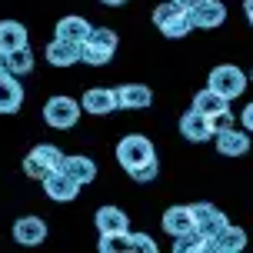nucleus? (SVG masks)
I'll use <instances>...</instances> for the list:
<instances>
[{"label":"nucleus","instance_id":"30","mask_svg":"<svg viewBox=\"0 0 253 253\" xmlns=\"http://www.w3.org/2000/svg\"><path fill=\"white\" fill-rule=\"evenodd\" d=\"M240 120H243V130H250V133H253V103H247V107H243Z\"/></svg>","mask_w":253,"mask_h":253},{"label":"nucleus","instance_id":"26","mask_svg":"<svg viewBox=\"0 0 253 253\" xmlns=\"http://www.w3.org/2000/svg\"><path fill=\"white\" fill-rule=\"evenodd\" d=\"M130 247V230L126 233H100V253H126Z\"/></svg>","mask_w":253,"mask_h":253},{"label":"nucleus","instance_id":"4","mask_svg":"<svg viewBox=\"0 0 253 253\" xmlns=\"http://www.w3.org/2000/svg\"><path fill=\"white\" fill-rule=\"evenodd\" d=\"M63 160H67V153H63L60 147H53V143H37V147L24 157V173L30 180H40V183H43L53 170H63Z\"/></svg>","mask_w":253,"mask_h":253},{"label":"nucleus","instance_id":"14","mask_svg":"<svg viewBox=\"0 0 253 253\" xmlns=\"http://www.w3.org/2000/svg\"><path fill=\"white\" fill-rule=\"evenodd\" d=\"M190 20H193V30H216L227 20V7L220 0H207L197 10H190Z\"/></svg>","mask_w":253,"mask_h":253},{"label":"nucleus","instance_id":"32","mask_svg":"<svg viewBox=\"0 0 253 253\" xmlns=\"http://www.w3.org/2000/svg\"><path fill=\"white\" fill-rule=\"evenodd\" d=\"M243 13H247V20L253 24V0H243Z\"/></svg>","mask_w":253,"mask_h":253},{"label":"nucleus","instance_id":"17","mask_svg":"<svg viewBox=\"0 0 253 253\" xmlns=\"http://www.w3.org/2000/svg\"><path fill=\"white\" fill-rule=\"evenodd\" d=\"M160 227H164V233H170V237H180V233H190L193 227V210L190 207H167L164 216H160Z\"/></svg>","mask_w":253,"mask_h":253},{"label":"nucleus","instance_id":"15","mask_svg":"<svg viewBox=\"0 0 253 253\" xmlns=\"http://www.w3.org/2000/svg\"><path fill=\"white\" fill-rule=\"evenodd\" d=\"M43 57H47L50 67H77V63H80V43H70V40L53 37L50 43H47Z\"/></svg>","mask_w":253,"mask_h":253},{"label":"nucleus","instance_id":"5","mask_svg":"<svg viewBox=\"0 0 253 253\" xmlns=\"http://www.w3.org/2000/svg\"><path fill=\"white\" fill-rule=\"evenodd\" d=\"M80 114H84L80 100L67 97V93H57V97H50V100L43 103V120H47V126H53V130H74Z\"/></svg>","mask_w":253,"mask_h":253},{"label":"nucleus","instance_id":"20","mask_svg":"<svg viewBox=\"0 0 253 253\" xmlns=\"http://www.w3.org/2000/svg\"><path fill=\"white\" fill-rule=\"evenodd\" d=\"M243 247H247V233L240 227H230V223L210 237V250L213 253H240Z\"/></svg>","mask_w":253,"mask_h":253},{"label":"nucleus","instance_id":"27","mask_svg":"<svg viewBox=\"0 0 253 253\" xmlns=\"http://www.w3.org/2000/svg\"><path fill=\"white\" fill-rule=\"evenodd\" d=\"M130 247L137 253H157V240L147 237V233H130Z\"/></svg>","mask_w":253,"mask_h":253},{"label":"nucleus","instance_id":"24","mask_svg":"<svg viewBox=\"0 0 253 253\" xmlns=\"http://www.w3.org/2000/svg\"><path fill=\"white\" fill-rule=\"evenodd\" d=\"M3 70L13 77H27L30 70H34V50L30 47H20V50H13L3 57Z\"/></svg>","mask_w":253,"mask_h":253},{"label":"nucleus","instance_id":"7","mask_svg":"<svg viewBox=\"0 0 253 253\" xmlns=\"http://www.w3.org/2000/svg\"><path fill=\"white\" fill-rule=\"evenodd\" d=\"M10 233L20 247H40V243L47 240V220H43V216H34V213L17 216Z\"/></svg>","mask_w":253,"mask_h":253},{"label":"nucleus","instance_id":"23","mask_svg":"<svg viewBox=\"0 0 253 253\" xmlns=\"http://www.w3.org/2000/svg\"><path fill=\"white\" fill-rule=\"evenodd\" d=\"M193 110H200L203 117H213V114H220V110H230V100L223 93H216L213 87H203V90L193 93Z\"/></svg>","mask_w":253,"mask_h":253},{"label":"nucleus","instance_id":"22","mask_svg":"<svg viewBox=\"0 0 253 253\" xmlns=\"http://www.w3.org/2000/svg\"><path fill=\"white\" fill-rule=\"evenodd\" d=\"M63 170H67V173H70L80 187H87V183H93V180H97V164H93L90 157H84V153L67 157V160H63Z\"/></svg>","mask_w":253,"mask_h":253},{"label":"nucleus","instance_id":"11","mask_svg":"<svg viewBox=\"0 0 253 253\" xmlns=\"http://www.w3.org/2000/svg\"><path fill=\"white\" fill-rule=\"evenodd\" d=\"M213 140H216V153L220 157H243V153L250 150V130L227 126V130L213 133Z\"/></svg>","mask_w":253,"mask_h":253},{"label":"nucleus","instance_id":"6","mask_svg":"<svg viewBox=\"0 0 253 253\" xmlns=\"http://www.w3.org/2000/svg\"><path fill=\"white\" fill-rule=\"evenodd\" d=\"M247 84H250V77L243 74L240 67H233V63H220V67H213V70H210V77H207V87H213L216 93H223L227 100L243 97Z\"/></svg>","mask_w":253,"mask_h":253},{"label":"nucleus","instance_id":"19","mask_svg":"<svg viewBox=\"0 0 253 253\" xmlns=\"http://www.w3.org/2000/svg\"><path fill=\"white\" fill-rule=\"evenodd\" d=\"M27 40L30 37H27V27L20 20H0V57L27 47Z\"/></svg>","mask_w":253,"mask_h":253},{"label":"nucleus","instance_id":"25","mask_svg":"<svg viewBox=\"0 0 253 253\" xmlns=\"http://www.w3.org/2000/svg\"><path fill=\"white\" fill-rule=\"evenodd\" d=\"M203 250H210V237H203L200 230L173 237V253H203Z\"/></svg>","mask_w":253,"mask_h":253},{"label":"nucleus","instance_id":"29","mask_svg":"<svg viewBox=\"0 0 253 253\" xmlns=\"http://www.w3.org/2000/svg\"><path fill=\"white\" fill-rule=\"evenodd\" d=\"M207 120H210V126H213V133H220V130H227V126H233V120H237V117L230 114V110H220V114L207 117Z\"/></svg>","mask_w":253,"mask_h":253},{"label":"nucleus","instance_id":"35","mask_svg":"<svg viewBox=\"0 0 253 253\" xmlns=\"http://www.w3.org/2000/svg\"><path fill=\"white\" fill-rule=\"evenodd\" d=\"M247 77H250V84H253V70H250V74H247Z\"/></svg>","mask_w":253,"mask_h":253},{"label":"nucleus","instance_id":"9","mask_svg":"<svg viewBox=\"0 0 253 253\" xmlns=\"http://www.w3.org/2000/svg\"><path fill=\"white\" fill-rule=\"evenodd\" d=\"M190 210H193V227L200 230L203 237H213V233H220L230 223L227 213L216 210L213 203H190Z\"/></svg>","mask_w":253,"mask_h":253},{"label":"nucleus","instance_id":"2","mask_svg":"<svg viewBox=\"0 0 253 253\" xmlns=\"http://www.w3.org/2000/svg\"><path fill=\"white\" fill-rule=\"evenodd\" d=\"M153 27L167 40H183L193 30V20H190V13L180 7L177 0H167V3H157L153 7Z\"/></svg>","mask_w":253,"mask_h":253},{"label":"nucleus","instance_id":"3","mask_svg":"<svg viewBox=\"0 0 253 253\" xmlns=\"http://www.w3.org/2000/svg\"><path fill=\"white\" fill-rule=\"evenodd\" d=\"M153 160H157V150H153V143L143 133H126V137H120V143H117V164L124 167L126 173H133V170L153 164Z\"/></svg>","mask_w":253,"mask_h":253},{"label":"nucleus","instance_id":"1","mask_svg":"<svg viewBox=\"0 0 253 253\" xmlns=\"http://www.w3.org/2000/svg\"><path fill=\"white\" fill-rule=\"evenodd\" d=\"M117 43H120L117 30H110V27H93L90 37L80 43V63H87V67H107L117 53Z\"/></svg>","mask_w":253,"mask_h":253},{"label":"nucleus","instance_id":"13","mask_svg":"<svg viewBox=\"0 0 253 253\" xmlns=\"http://www.w3.org/2000/svg\"><path fill=\"white\" fill-rule=\"evenodd\" d=\"M180 133H183L190 143H207V140H213V126H210V120H207L200 110L190 107L187 114L180 117Z\"/></svg>","mask_w":253,"mask_h":253},{"label":"nucleus","instance_id":"8","mask_svg":"<svg viewBox=\"0 0 253 253\" xmlns=\"http://www.w3.org/2000/svg\"><path fill=\"white\" fill-rule=\"evenodd\" d=\"M43 193H47L53 203H74L77 193H80V183H77L67 170H53L50 177L43 180Z\"/></svg>","mask_w":253,"mask_h":253},{"label":"nucleus","instance_id":"16","mask_svg":"<svg viewBox=\"0 0 253 253\" xmlns=\"http://www.w3.org/2000/svg\"><path fill=\"white\" fill-rule=\"evenodd\" d=\"M20 107H24V87H20V77L0 74V114H17Z\"/></svg>","mask_w":253,"mask_h":253},{"label":"nucleus","instance_id":"10","mask_svg":"<svg viewBox=\"0 0 253 253\" xmlns=\"http://www.w3.org/2000/svg\"><path fill=\"white\" fill-rule=\"evenodd\" d=\"M114 93L120 110H147L153 103V90L147 84H120V87H114Z\"/></svg>","mask_w":253,"mask_h":253},{"label":"nucleus","instance_id":"28","mask_svg":"<svg viewBox=\"0 0 253 253\" xmlns=\"http://www.w3.org/2000/svg\"><path fill=\"white\" fill-rule=\"evenodd\" d=\"M157 173H160V164L153 160V164H147V167H140V170H133V173H130V180H137V183H150V180H157Z\"/></svg>","mask_w":253,"mask_h":253},{"label":"nucleus","instance_id":"34","mask_svg":"<svg viewBox=\"0 0 253 253\" xmlns=\"http://www.w3.org/2000/svg\"><path fill=\"white\" fill-rule=\"evenodd\" d=\"M0 74H7V70H3V57H0Z\"/></svg>","mask_w":253,"mask_h":253},{"label":"nucleus","instance_id":"21","mask_svg":"<svg viewBox=\"0 0 253 253\" xmlns=\"http://www.w3.org/2000/svg\"><path fill=\"white\" fill-rule=\"evenodd\" d=\"M93 223H97L100 233H126L130 230V216L120 207H100L97 216H93Z\"/></svg>","mask_w":253,"mask_h":253},{"label":"nucleus","instance_id":"31","mask_svg":"<svg viewBox=\"0 0 253 253\" xmlns=\"http://www.w3.org/2000/svg\"><path fill=\"white\" fill-rule=\"evenodd\" d=\"M177 3H180V7H183V10H197V7H200V3H207V0H177Z\"/></svg>","mask_w":253,"mask_h":253},{"label":"nucleus","instance_id":"12","mask_svg":"<svg viewBox=\"0 0 253 253\" xmlns=\"http://www.w3.org/2000/svg\"><path fill=\"white\" fill-rule=\"evenodd\" d=\"M80 107L84 114H93V117H107L117 110V93L110 87H90L84 97H80Z\"/></svg>","mask_w":253,"mask_h":253},{"label":"nucleus","instance_id":"18","mask_svg":"<svg viewBox=\"0 0 253 253\" xmlns=\"http://www.w3.org/2000/svg\"><path fill=\"white\" fill-rule=\"evenodd\" d=\"M90 30H93V27H90L84 17L67 13V17H60V20H57V27H53V37L70 40V43H84V40L90 37Z\"/></svg>","mask_w":253,"mask_h":253},{"label":"nucleus","instance_id":"33","mask_svg":"<svg viewBox=\"0 0 253 253\" xmlns=\"http://www.w3.org/2000/svg\"><path fill=\"white\" fill-rule=\"evenodd\" d=\"M100 3H103V7H124L126 0H100Z\"/></svg>","mask_w":253,"mask_h":253}]
</instances>
